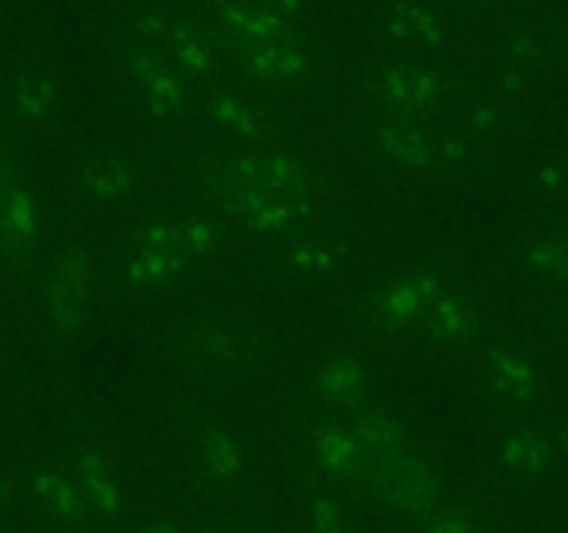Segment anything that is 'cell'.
I'll use <instances>...</instances> for the list:
<instances>
[{
  "label": "cell",
  "instance_id": "6da1fadb",
  "mask_svg": "<svg viewBox=\"0 0 568 533\" xmlns=\"http://www.w3.org/2000/svg\"><path fill=\"white\" fill-rule=\"evenodd\" d=\"M225 239L214 217L194 214L186 220H148L133 237L122 261V278L133 289L155 292L214 253Z\"/></svg>",
  "mask_w": 568,
  "mask_h": 533
},
{
  "label": "cell",
  "instance_id": "7a4b0ae2",
  "mask_svg": "<svg viewBox=\"0 0 568 533\" xmlns=\"http://www.w3.org/2000/svg\"><path fill=\"white\" fill-rule=\"evenodd\" d=\"M197 175L216 200L253 189L316 194L314 172L294 153H236L225 159H203L197 164Z\"/></svg>",
  "mask_w": 568,
  "mask_h": 533
},
{
  "label": "cell",
  "instance_id": "3957f363",
  "mask_svg": "<svg viewBox=\"0 0 568 533\" xmlns=\"http://www.w3.org/2000/svg\"><path fill=\"white\" fill-rule=\"evenodd\" d=\"M447 289L444 275L433 266H416L388 278L366 303V322L383 333H408L422 325L433 300Z\"/></svg>",
  "mask_w": 568,
  "mask_h": 533
},
{
  "label": "cell",
  "instance_id": "277c9868",
  "mask_svg": "<svg viewBox=\"0 0 568 533\" xmlns=\"http://www.w3.org/2000/svg\"><path fill=\"white\" fill-rule=\"evenodd\" d=\"M94 286H98V270L89 250L70 244L55 255L44 281V305L55 333L75 336L87 325Z\"/></svg>",
  "mask_w": 568,
  "mask_h": 533
},
{
  "label": "cell",
  "instance_id": "5b68a950",
  "mask_svg": "<svg viewBox=\"0 0 568 533\" xmlns=\"http://www.w3.org/2000/svg\"><path fill=\"white\" fill-rule=\"evenodd\" d=\"M316 194L283 192V189H253L220 198L222 211L247 231L266 237H292L303 231L314 214Z\"/></svg>",
  "mask_w": 568,
  "mask_h": 533
},
{
  "label": "cell",
  "instance_id": "8992f818",
  "mask_svg": "<svg viewBox=\"0 0 568 533\" xmlns=\"http://www.w3.org/2000/svg\"><path fill=\"white\" fill-rule=\"evenodd\" d=\"M377 94L392 111V117L425 122L442 105L447 81L427 64H397L383 72Z\"/></svg>",
  "mask_w": 568,
  "mask_h": 533
},
{
  "label": "cell",
  "instance_id": "52a82bcc",
  "mask_svg": "<svg viewBox=\"0 0 568 533\" xmlns=\"http://www.w3.org/2000/svg\"><path fill=\"white\" fill-rule=\"evenodd\" d=\"M369 489L394 511L405 516H419V520H425L444 505L442 477L410 455L388 466Z\"/></svg>",
  "mask_w": 568,
  "mask_h": 533
},
{
  "label": "cell",
  "instance_id": "ba28073f",
  "mask_svg": "<svg viewBox=\"0 0 568 533\" xmlns=\"http://www.w3.org/2000/svg\"><path fill=\"white\" fill-rule=\"evenodd\" d=\"M347 416L349 431L358 439L361 455H364V483L372 486L388 466L405 459V433L392 414L369 405H355Z\"/></svg>",
  "mask_w": 568,
  "mask_h": 533
},
{
  "label": "cell",
  "instance_id": "9c48e42d",
  "mask_svg": "<svg viewBox=\"0 0 568 533\" xmlns=\"http://www.w3.org/2000/svg\"><path fill=\"white\" fill-rule=\"evenodd\" d=\"M131 72L142 92L144 109L161 120H175L186 109V78L170 56L159 50H136L131 56Z\"/></svg>",
  "mask_w": 568,
  "mask_h": 533
},
{
  "label": "cell",
  "instance_id": "30bf717a",
  "mask_svg": "<svg viewBox=\"0 0 568 533\" xmlns=\"http://www.w3.org/2000/svg\"><path fill=\"white\" fill-rule=\"evenodd\" d=\"M42 237V205L28 189L0 183V253L14 264L26 261Z\"/></svg>",
  "mask_w": 568,
  "mask_h": 533
},
{
  "label": "cell",
  "instance_id": "8fae6325",
  "mask_svg": "<svg viewBox=\"0 0 568 533\" xmlns=\"http://www.w3.org/2000/svg\"><path fill=\"white\" fill-rule=\"evenodd\" d=\"M447 139H438L425 122L403 120V117H388L377 128V148L397 164L408 170H438L447 164Z\"/></svg>",
  "mask_w": 568,
  "mask_h": 533
},
{
  "label": "cell",
  "instance_id": "7c38bea8",
  "mask_svg": "<svg viewBox=\"0 0 568 533\" xmlns=\"http://www.w3.org/2000/svg\"><path fill=\"white\" fill-rule=\"evenodd\" d=\"M239 67L258 83H294L308 67L303 42L288 31L255 44H239Z\"/></svg>",
  "mask_w": 568,
  "mask_h": 533
},
{
  "label": "cell",
  "instance_id": "4fadbf2b",
  "mask_svg": "<svg viewBox=\"0 0 568 533\" xmlns=\"http://www.w3.org/2000/svg\"><path fill=\"white\" fill-rule=\"evenodd\" d=\"M419 331L425 333L427 342L438 344V348H460L477 336L480 314L466 294L444 289L427 309Z\"/></svg>",
  "mask_w": 568,
  "mask_h": 533
},
{
  "label": "cell",
  "instance_id": "5bb4252c",
  "mask_svg": "<svg viewBox=\"0 0 568 533\" xmlns=\"http://www.w3.org/2000/svg\"><path fill=\"white\" fill-rule=\"evenodd\" d=\"M314 459L325 475L342 483H364V455L347 420H325L314 431Z\"/></svg>",
  "mask_w": 568,
  "mask_h": 533
},
{
  "label": "cell",
  "instance_id": "9a60e30c",
  "mask_svg": "<svg viewBox=\"0 0 568 533\" xmlns=\"http://www.w3.org/2000/svg\"><path fill=\"white\" fill-rule=\"evenodd\" d=\"M366 386H369V370L353 353L331 355V359L322 361L314 375L316 394L325 403L336 405V409H355V405H361Z\"/></svg>",
  "mask_w": 568,
  "mask_h": 533
},
{
  "label": "cell",
  "instance_id": "2e32d148",
  "mask_svg": "<svg viewBox=\"0 0 568 533\" xmlns=\"http://www.w3.org/2000/svg\"><path fill=\"white\" fill-rule=\"evenodd\" d=\"M159 42L170 48V61L181 70L183 78H209L214 72V48L211 39L197 26L178 17H166V26L161 31Z\"/></svg>",
  "mask_w": 568,
  "mask_h": 533
},
{
  "label": "cell",
  "instance_id": "e0dca14e",
  "mask_svg": "<svg viewBox=\"0 0 568 533\" xmlns=\"http://www.w3.org/2000/svg\"><path fill=\"white\" fill-rule=\"evenodd\" d=\"M75 483L81 489L83 500H87L89 514L100 516V520H114L120 514V481H116L114 470H111L103 455L94 453V450L83 453L75 464Z\"/></svg>",
  "mask_w": 568,
  "mask_h": 533
},
{
  "label": "cell",
  "instance_id": "ac0fdd59",
  "mask_svg": "<svg viewBox=\"0 0 568 533\" xmlns=\"http://www.w3.org/2000/svg\"><path fill=\"white\" fill-rule=\"evenodd\" d=\"M136 172L116 155H89L81 167V189L103 205H120L136 192Z\"/></svg>",
  "mask_w": 568,
  "mask_h": 533
},
{
  "label": "cell",
  "instance_id": "d6986e66",
  "mask_svg": "<svg viewBox=\"0 0 568 533\" xmlns=\"http://www.w3.org/2000/svg\"><path fill=\"white\" fill-rule=\"evenodd\" d=\"M205 114L211 122L231 131L233 137L247 139V142H261L270 131V120H266L264 109L255 105L253 100L244 94L233 92V89H220L205 100Z\"/></svg>",
  "mask_w": 568,
  "mask_h": 533
},
{
  "label": "cell",
  "instance_id": "ffe728a7",
  "mask_svg": "<svg viewBox=\"0 0 568 533\" xmlns=\"http://www.w3.org/2000/svg\"><path fill=\"white\" fill-rule=\"evenodd\" d=\"M216 14L236 44H255L288 31L286 22L272 17L253 0H216Z\"/></svg>",
  "mask_w": 568,
  "mask_h": 533
},
{
  "label": "cell",
  "instance_id": "44dd1931",
  "mask_svg": "<svg viewBox=\"0 0 568 533\" xmlns=\"http://www.w3.org/2000/svg\"><path fill=\"white\" fill-rule=\"evenodd\" d=\"M33 494H37L39 505L48 511V516L61 525H75L89 516L87 500H83L81 489H78L75 477L59 475V472H39L33 477Z\"/></svg>",
  "mask_w": 568,
  "mask_h": 533
},
{
  "label": "cell",
  "instance_id": "7402d4cb",
  "mask_svg": "<svg viewBox=\"0 0 568 533\" xmlns=\"http://www.w3.org/2000/svg\"><path fill=\"white\" fill-rule=\"evenodd\" d=\"M488 375L494 389L510 403H521L536 392V372L530 361L514 348H494L488 353Z\"/></svg>",
  "mask_w": 568,
  "mask_h": 533
},
{
  "label": "cell",
  "instance_id": "603a6c76",
  "mask_svg": "<svg viewBox=\"0 0 568 533\" xmlns=\"http://www.w3.org/2000/svg\"><path fill=\"white\" fill-rule=\"evenodd\" d=\"M200 464L214 481H233L244 466L242 442L225 428H211L200 442Z\"/></svg>",
  "mask_w": 568,
  "mask_h": 533
},
{
  "label": "cell",
  "instance_id": "cb8c5ba5",
  "mask_svg": "<svg viewBox=\"0 0 568 533\" xmlns=\"http://www.w3.org/2000/svg\"><path fill=\"white\" fill-rule=\"evenodd\" d=\"M388 31L399 39H416V42L436 44L444 39V20L436 11L419 3H397L388 14Z\"/></svg>",
  "mask_w": 568,
  "mask_h": 533
},
{
  "label": "cell",
  "instance_id": "d4e9b609",
  "mask_svg": "<svg viewBox=\"0 0 568 533\" xmlns=\"http://www.w3.org/2000/svg\"><path fill=\"white\" fill-rule=\"evenodd\" d=\"M549 459H552V447H549L547 439H541L538 433H514V436L503 444V464L508 466L510 472H516V475H541L549 466Z\"/></svg>",
  "mask_w": 568,
  "mask_h": 533
},
{
  "label": "cell",
  "instance_id": "484cf974",
  "mask_svg": "<svg viewBox=\"0 0 568 533\" xmlns=\"http://www.w3.org/2000/svg\"><path fill=\"white\" fill-rule=\"evenodd\" d=\"M286 264L297 275H327L336 270L338 250L336 244L320 237H297L286 250Z\"/></svg>",
  "mask_w": 568,
  "mask_h": 533
},
{
  "label": "cell",
  "instance_id": "4316f807",
  "mask_svg": "<svg viewBox=\"0 0 568 533\" xmlns=\"http://www.w3.org/2000/svg\"><path fill=\"white\" fill-rule=\"evenodd\" d=\"M192 344L211 364H236L242 344L231 331L220 325H197L192 331Z\"/></svg>",
  "mask_w": 568,
  "mask_h": 533
},
{
  "label": "cell",
  "instance_id": "83f0119b",
  "mask_svg": "<svg viewBox=\"0 0 568 533\" xmlns=\"http://www.w3.org/2000/svg\"><path fill=\"white\" fill-rule=\"evenodd\" d=\"M59 105V92L48 81H31L17 92L14 111L28 122H44L55 114Z\"/></svg>",
  "mask_w": 568,
  "mask_h": 533
},
{
  "label": "cell",
  "instance_id": "f1b7e54d",
  "mask_svg": "<svg viewBox=\"0 0 568 533\" xmlns=\"http://www.w3.org/2000/svg\"><path fill=\"white\" fill-rule=\"evenodd\" d=\"M530 266L541 275L568 278V233L544 239L530 253Z\"/></svg>",
  "mask_w": 568,
  "mask_h": 533
},
{
  "label": "cell",
  "instance_id": "f546056e",
  "mask_svg": "<svg viewBox=\"0 0 568 533\" xmlns=\"http://www.w3.org/2000/svg\"><path fill=\"white\" fill-rule=\"evenodd\" d=\"M311 531L314 533H358L353 514L338 500H316L311 509Z\"/></svg>",
  "mask_w": 568,
  "mask_h": 533
},
{
  "label": "cell",
  "instance_id": "4dcf8cb0",
  "mask_svg": "<svg viewBox=\"0 0 568 533\" xmlns=\"http://www.w3.org/2000/svg\"><path fill=\"white\" fill-rule=\"evenodd\" d=\"M422 522H425L422 533H480L477 531L475 522H471L464 511L447 509V505L436 509L430 516H425Z\"/></svg>",
  "mask_w": 568,
  "mask_h": 533
},
{
  "label": "cell",
  "instance_id": "1f68e13d",
  "mask_svg": "<svg viewBox=\"0 0 568 533\" xmlns=\"http://www.w3.org/2000/svg\"><path fill=\"white\" fill-rule=\"evenodd\" d=\"M253 3H258L261 9L270 11L272 17H277L281 22H292L294 17H297L300 11V0H253Z\"/></svg>",
  "mask_w": 568,
  "mask_h": 533
},
{
  "label": "cell",
  "instance_id": "d6a6232c",
  "mask_svg": "<svg viewBox=\"0 0 568 533\" xmlns=\"http://www.w3.org/2000/svg\"><path fill=\"white\" fill-rule=\"evenodd\" d=\"M9 172H11V148L6 142V137L0 133V183L9 181Z\"/></svg>",
  "mask_w": 568,
  "mask_h": 533
},
{
  "label": "cell",
  "instance_id": "836d02e7",
  "mask_svg": "<svg viewBox=\"0 0 568 533\" xmlns=\"http://www.w3.org/2000/svg\"><path fill=\"white\" fill-rule=\"evenodd\" d=\"M136 533H183V531H178L175 525H166V522H153V525H144L142 531Z\"/></svg>",
  "mask_w": 568,
  "mask_h": 533
},
{
  "label": "cell",
  "instance_id": "e575fe53",
  "mask_svg": "<svg viewBox=\"0 0 568 533\" xmlns=\"http://www.w3.org/2000/svg\"><path fill=\"white\" fill-rule=\"evenodd\" d=\"M475 125H477V128H483V131H486L488 125H494V114H491V109H477V114H475Z\"/></svg>",
  "mask_w": 568,
  "mask_h": 533
},
{
  "label": "cell",
  "instance_id": "d590c367",
  "mask_svg": "<svg viewBox=\"0 0 568 533\" xmlns=\"http://www.w3.org/2000/svg\"><path fill=\"white\" fill-rule=\"evenodd\" d=\"M560 444H564V450L568 453V420L564 422V428H560Z\"/></svg>",
  "mask_w": 568,
  "mask_h": 533
},
{
  "label": "cell",
  "instance_id": "8d00e7d4",
  "mask_svg": "<svg viewBox=\"0 0 568 533\" xmlns=\"http://www.w3.org/2000/svg\"><path fill=\"white\" fill-rule=\"evenodd\" d=\"M566 311H568V305H566Z\"/></svg>",
  "mask_w": 568,
  "mask_h": 533
}]
</instances>
